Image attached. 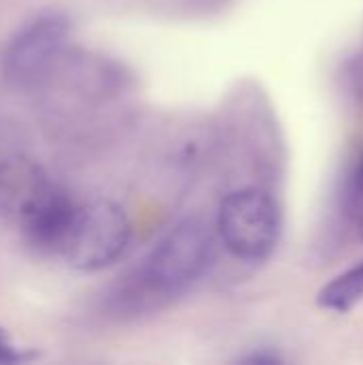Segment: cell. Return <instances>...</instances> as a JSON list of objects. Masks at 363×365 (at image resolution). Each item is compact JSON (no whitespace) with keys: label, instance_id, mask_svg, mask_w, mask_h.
Wrapping results in <instances>:
<instances>
[{"label":"cell","instance_id":"obj_1","mask_svg":"<svg viewBox=\"0 0 363 365\" xmlns=\"http://www.w3.org/2000/svg\"><path fill=\"white\" fill-rule=\"evenodd\" d=\"M212 259L210 227L199 218H186L152 248L141 267V282L152 295L178 297L205 276Z\"/></svg>","mask_w":363,"mask_h":365},{"label":"cell","instance_id":"obj_2","mask_svg":"<svg viewBox=\"0 0 363 365\" xmlns=\"http://www.w3.org/2000/svg\"><path fill=\"white\" fill-rule=\"evenodd\" d=\"M131 235L126 212L109 199H96L75 207L60 257L77 272H98L126 252Z\"/></svg>","mask_w":363,"mask_h":365},{"label":"cell","instance_id":"obj_3","mask_svg":"<svg viewBox=\"0 0 363 365\" xmlns=\"http://www.w3.org/2000/svg\"><path fill=\"white\" fill-rule=\"evenodd\" d=\"M216 227L220 242L233 257L265 261L280 242V205L261 188H240L223 199Z\"/></svg>","mask_w":363,"mask_h":365},{"label":"cell","instance_id":"obj_4","mask_svg":"<svg viewBox=\"0 0 363 365\" xmlns=\"http://www.w3.org/2000/svg\"><path fill=\"white\" fill-rule=\"evenodd\" d=\"M68 38V19L58 11H45L26 21L6 43L0 56V73L6 83L26 88L45 77L60 58Z\"/></svg>","mask_w":363,"mask_h":365},{"label":"cell","instance_id":"obj_5","mask_svg":"<svg viewBox=\"0 0 363 365\" xmlns=\"http://www.w3.org/2000/svg\"><path fill=\"white\" fill-rule=\"evenodd\" d=\"M58 186L47 171L19 152L0 154V216L19 229L53 197Z\"/></svg>","mask_w":363,"mask_h":365},{"label":"cell","instance_id":"obj_6","mask_svg":"<svg viewBox=\"0 0 363 365\" xmlns=\"http://www.w3.org/2000/svg\"><path fill=\"white\" fill-rule=\"evenodd\" d=\"M75 207L77 205L68 199V195L58 188L53 197L21 227L30 246L41 252L60 255Z\"/></svg>","mask_w":363,"mask_h":365},{"label":"cell","instance_id":"obj_7","mask_svg":"<svg viewBox=\"0 0 363 365\" xmlns=\"http://www.w3.org/2000/svg\"><path fill=\"white\" fill-rule=\"evenodd\" d=\"M363 299V261L332 278L317 295V304L332 312H349Z\"/></svg>","mask_w":363,"mask_h":365},{"label":"cell","instance_id":"obj_8","mask_svg":"<svg viewBox=\"0 0 363 365\" xmlns=\"http://www.w3.org/2000/svg\"><path fill=\"white\" fill-rule=\"evenodd\" d=\"M21 361V353L11 344V340L0 331V364H17Z\"/></svg>","mask_w":363,"mask_h":365},{"label":"cell","instance_id":"obj_9","mask_svg":"<svg viewBox=\"0 0 363 365\" xmlns=\"http://www.w3.org/2000/svg\"><path fill=\"white\" fill-rule=\"evenodd\" d=\"M244 361H248V364H280V359L274 355H252V357H246Z\"/></svg>","mask_w":363,"mask_h":365},{"label":"cell","instance_id":"obj_10","mask_svg":"<svg viewBox=\"0 0 363 365\" xmlns=\"http://www.w3.org/2000/svg\"><path fill=\"white\" fill-rule=\"evenodd\" d=\"M355 188L363 192V158L362 163H359V167H357V173H355Z\"/></svg>","mask_w":363,"mask_h":365},{"label":"cell","instance_id":"obj_11","mask_svg":"<svg viewBox=\"0 0 363 365\" xmlns=\"http://www.w3.org/2000/svg\"><path fill=\"white\" fill-rule=\"evenodd\" d=\"M359 237H362V242H363V216H362V220H359Z\"/></svg>","mask_w":363,"mask_h":365}]
</instances>
